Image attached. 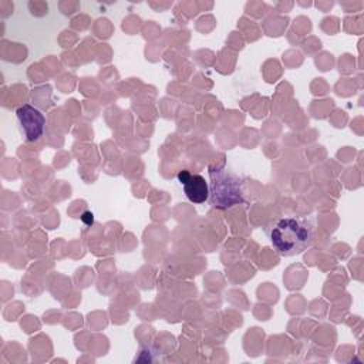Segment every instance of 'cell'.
Returning <instances> with one entry per match:
<instances>
[{
  "label": "cell",
  "instance_id": "7a4b0ae2",
  "mask_svg": "<svg viewBox=\"0 0 364 364\" xmlns=\"http://www.w3.org/2000/svg\"><path fill=\"white\" fill-rule=\"evenodd\" d=\"M209 173L212 181L209 186V202L212 206L226 209L243 202L242 181L235 172L226 168H216Z\"/></svg>",
  "mask_w": 364,
  "mask_h": 364
},
{
  "label": "cell",
  "instance_id": "277c9868",
  "mask_svg": "<svg viewBox=\"0 0 364 364\" xmlns=\"http://www.w3.org/2000/svg\"><path fill=\"white\" fill-rule=\"evenodd\" d=\"M178 181L183 188L185 196L192 203H203L209 199V185L199 173H191L186 169L179 171Z\"/></svg>",
  "mask_w": 364,
  "mask_h": 364
},
{
  "label": "cell",
  "instance_id": "3957f363",
  "mask_svg": "<svg viewBox=\"0 0 364 364\" xmlns=\"http://www.w3.org/2000/svg\"><path fill=\"white\" fill-rule=\"evenodd\" d=\"M16 115L26 142H36L43 136L46 118L38 108L30 104H24L17 108Z\"/></svg>",
  "mask_w": 364,
  "mask_h": 364
},
{
  "label": "cell",
  "instance_id": "6da1fadb",
  "mask_svg": "<svg viewBox=\"0 0 364 364\" xmlns=\"http://www.w3.org/2000/svg\"><path fill=\"white\" fill-rule=\"evenodd\" d=\"M266 233L276 253L284 257L304 252L316 237L313 220L304 216H280L270 222Z\"/></svg>",
  "mask_w": 364,
  "mask_h": 364
},
{
  "label": "cell",
  "instance_id": "5b68a950",
  "mask_svg": "<svg viewBox=\"0 0 364 364\" xmlns=\"http://www.w3.org/2000/svg\"><path fill=\"white\" fill-rule=\"evenodd\" d=\"M82 220L87 223V225H91L92 223V213L91 212H85L82 215Z\"/></svg>",
  "mask_w": 364,
  "mask_h": 364
}]
</instances>
